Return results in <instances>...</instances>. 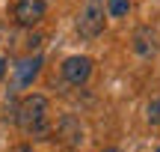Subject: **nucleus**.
Here are the masks:
<instances>
[{
    "instance_id": "nucleus-2",
    "label": "nucleus",
    "mask_w": 160,
    "mask_h": 152,
    "mask_svg": "<svg viewBox=\"0 0 160 152\" xmlns=\"http://www.w3.org/2000/svg\"><path fill=\"white\" fill-rule=\"evenodd\" d=\"M104 24H107V3L104 0H86L77 15V33L83 39H95L104 33Z\"/></svg>"
},
{
    "instance_id": "nucleus-13",
    "label": "nucleus",
    "mask_w": 160,
    "mask_h": 152,
    "mask_svg": "<svg viewBox=\"0 0 160 152\" xmlns=\"http://www.w3.org/2000/svg\"><path fill=\"white\" fill-rule=\"evenodd\" d=\"M110 152H119V149H110Z\"/></svg>"
},
{
    "instance_id": "nucleus-11",
    "label": "nucleus",
    "mask_w": 160,
    "mask_h": 152,
    "mask_svg": "<svg viewBox=\"0 0 160 152\" xmlns=\"http://www.w3.org/2000/svg\"><path fill=\"white\" fill-rule=\"evenodd\" d=\"M6 75V57H0V78Z\"/></svg>"
},
{
    "instance_id": "nucleus-14",
    "label": "nucleus",
    "mask_w": 160,
    "mask_h": 152,
    "mask_svg": "<svg viewBox=\"0 0 160 152\" xmlns=\"http://www.w3.org/2000/svg\"><path fill=\"white\" fill-rule=\"evenodd\" d=\"M157 152H160V146H157Z\"/></svg>"
},
{
    "instance_id": "nucleus-4",
    "label": "nucleus",
    "mask_w": 160,
    "mask_h": 152,
    "mask_svg": "<svg viewBox=\"0 0 160 152\" xmlns=\"http://www.w3.org/2000/svg\"><path fill=\"white\" fill-rule=\"evenodd\" d=\"M48 6H51V0H18L15 3V21L21 27H33V24H39L45 18Z\"/></svg>"
},
{
    "instance_id": "nucleus-9",
    "label": "nucleus",
    "mask_w": 160,
    "mask_h": 152,
    "mask_svg": "<svg viewBox=\"0 0 160 152\" xmlns=\"http://www.w3.org/2000/svg\"><path fill=\"white\" fill-rule=\"evenodd\" d=\"M145 119H148L151 125H160V95L148 101V107H145Z\"/></svg>"
},
{
    "instance_id": "nucleus-10",
    "label": "nucleus",
    "mask_w": 160,
    "mask_h": 152,
    "mask_svg": "<svg viewBox=\"0 0 160 152\" xmlns=\"http://www.w3.org/2000/svg\"><path fill=\"white\" fill-rule=\"evenodd\" d=\"M15 117H18V101H15V99H6V105H3V119H6V122H15Z\"/></svg>"
},
{
    "instance_id": "nucleus-8",
    "label": "nucleus",
    "mask_w": 160,
    "mask_h": 152,
    "mask_svg": "<svg viewBox=\"0 0 160 152\" xmlns=\"http://www.w3.org/2000/svg\"><path fill=\"white\" fill-rule=\"evenodd\" d=\"M131 12V0H107V18H125Z\"/></svg>"
},
{
    "instance_id": "nucleus-5",
    "label": "nucleus",
    "mask_w": 160,
    "mask_h": 152,
    "mask_svg": "<svg viewBox=\"0 0 160 152\" xmlns=\"http://www.w3.org/2000/svg\"><path fill=\"white\" fill-rule=\"evenodd\" d=\"M131 45H133V51H137L139 57H154L157 54V33L151 27H137Z\"/></svg>"
},
{
    "instance_id": "nucleus-3",
    "label": "nucleus",
    "mask_w": 160,
    "mask_h": 152,
    "mask_svg": "<svg viewBox=\"0 0 160 152\" xmlns=\"http://www.w3.org/2000/svg\"><path fill=\"white\" fill-rule=\"evenodd\" d=\"M92 60L89 57H83V54H74V57H68L62 63V78L71 84V87H83L86 81L92 78Z\"/></svg>"
},
{
    "instance_id": "nucleus-7",
    "label": "nucleus",
    "mask_w": 160,
    "mask_h": 152,
    "mask_svg": "<svg viewBox=\"0 0 160 152\" xmlns=\"http://www.w3.org/2000/svg\"><path fill=\"white\" fill-rule=\"evenodd\" d=\"M57 131H59V137H62L68 146H80V143H83V128H80V122L74 117H62L59 125H57Z\"/></svg>"
},
{
    "instance_id": "nucleus-6",
    "label": "nucleus",
    "mask_w": 160,
    "mask_h": 152,
    "mask_svg": "<svg viewBox=\"0 0 160 152\" xmlns=\"http://www.w3.org/2000/svg\"><path fill=\"white\" fill-rule=\"evenodd\" d=\"M39 69H42V57H39V54H36V57L21 60L18 69H15V87H18V90L30 87V84L36 81V75H39Z\"/></svg>"
},
{
    "instance_id": "nucleus-12",
    "label": "nucleus",
    "mask_w": 160,
    "mask_h": 152,
    "mask_svg": "<svg viewBox=\"0 0 160 152\" xmlns=\"http://www.w3.org/2000/svg\"><path fill=\"white\" fill-rule=\"evenodd\" d=\"M15 152H33V146H18Z\"/></svg>"
},
{
    "instance_id": "nucleus-1",
    "label": "nucleus",
    "mask_w": 160,
    "mask_h": 152,
    "mask_svg": "<svg viewBox=\"0 0 160 152\" xmlns=\"http://www.w3.org/2000/svg\"><path fill=\"white\" fill-rule=\"evenodd\" d=\"M15 125L30 137H48L51 125H48V99L45 95H39V93L24 95V99L18 101Z\"/></svg>"
}]
</instances>
